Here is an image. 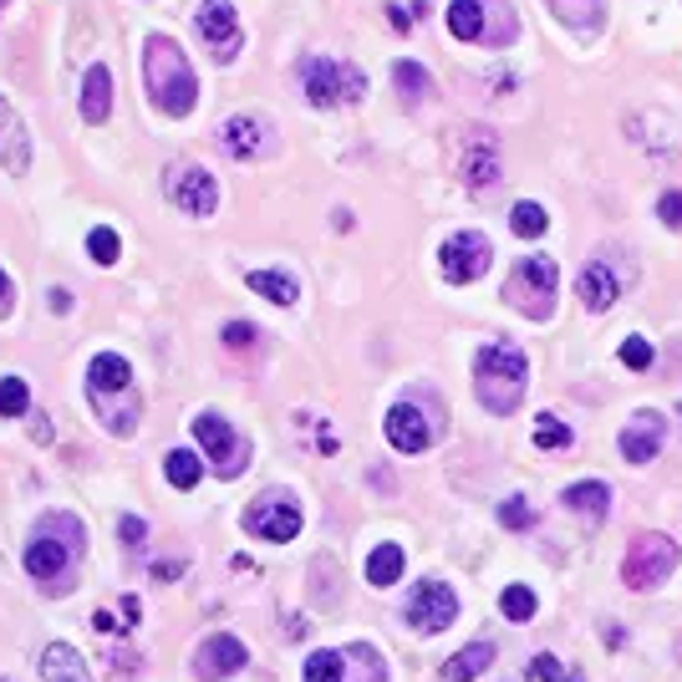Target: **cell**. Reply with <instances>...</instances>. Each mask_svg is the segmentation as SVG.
<instances>
[{"mask_svg": "<svg viewBox=\"0 0 682 682\" xmlns=\"http://www.w3.org/2000/svg\"><path fill=\"white\" fill-rule=\"evenodd\" d=\"M565 504L576 514H586V520H601L606 504H611V489L601 484V479H590V484H571L565 489Z\"/></svg>", "mask_w": 682, "mask_h": 682, "instance_id": "27", "label": "cell"}, {"mask_svg": "<svg viewBox=\"0 0 682 682\" xmlns=\"http://www.w3.org/2000/svg\"><path fill=\"white\" fill-rule=\"evenodd\" d=\"M494 662V647L489 642H473V647H463V652H454L444 662V682H473L479 672Z\"/></svg>", "mask_w": 682, "mask_h": 682, "instance_id": "23", "label": "cell"}, {"mask_svg": "<svg viewBox=\"0 0 682 682\" xmlns=\"http://www.w3.org/2000/svg\"><path fill=\"white\" fill-rule=\"evenodd\" d=\"M249 290L255 296H265V301H276V306H296L301 301V286L286 276V270H249Z\"/></svg>", "mask_w": 682, "mask_h": 682, "instance_id": "24", "label": "cell"}, {"mask_svg": "<svg viewBox=\"0 0 682 682\" xmlns=\"http://www.w3.org/2000/svg\"><path fill=\"white\" fill-rule=\"evenodd\" d=\"M0 6H6V0H0Z\"/></svg>", "mask_w": 682, "mask_h": 682, "instance_id": "49", "label": "cell"}, {"mask_svg": "<svg viewBox=\"0 0 682 682\" xmlns=\"http://www.w3.org/2000/svg\"><path fill=\"white\" fill-rule=\"evenodd\" d=\"M11 301V280H6V270H0V306Z\"/></svg>", "mask_w": 682, "mask_h": 682, "instance_id": "46", "label": "cell"}, {"mask_svg": "<svg viewBox=\"0 0 682 682\" xmlns=\"http://www.w3.org/2000/svg\"><path fill=\"white\" fill-rule=\"evenodd\" d=\"M31 407V387L21 377H6L0 382V418H21Z\"/></svg>", "mask_w": 682, "mask_h": 682, "instance_id": "30", "label": "cell"}, {"mask_svg": "<svg viewBox=\"0 0 682 682\" xmlns=\"http://www.w3.org/2000/svg\"><path fill=\"white\" fill-rule=\"evenodd\" d=\"M657 214H662V224L682 230V194H662V199H657Z\"/></svg>", "mask_w": 682, "mask_h": 682, "instance_id": "40", "label": "cell"}, {"mask_svg": "<svg viewBox=\"0 0 682 682\" xmlns=\"http://www.w3.org/2000/svg\"><path fill=\"white\" fill-rule=\"evenodd\" d=\"M514 235H525V239H535V235H545V210H540V204H514Z\"/></svg>", "mask_w": 682, "mask_h": 682, "instance_id": "34", "label": "cell"}, {"mask_svg": "<svg viewBox=\"0 0 682 682\" xmlns=\"http://www.w3.org/2000/svg\"><path fill=\"white\" fill-rule=\"evenodd\" d=\"M93 627H97V631H122L118 621H113V611H93Z\"/></svg>", "mask_w": 682, "mask_h": 682, "instance_id": "44", "label": "cell"}, {"mask_svg": "<svg viewBox=\"0 0 682 682\" xmlns=\"http://www.w3.org/2000/svg\"><path fill=\"white\" fill-rule=\"evenodd\" d=\"M499 525L504 530H530L535 525V510H530V499H504V504H499Z\"/></svg>", "mask_w": 682, "mask_h": 682, "instance_id": "35", "label": "cell"}, {"mask_svg": "<svg viewBox=\"0 0 682 682\" xmlns=\"http://www.w3.org/2000/svg\"><path fill=\"white\" fill-rule=\"evenodd\" d=\"M245 530L249 535H260V540H270V545H286V540L301 535V499L286 494V489H270V494L249 499Z\"/></svg>", "mask_w": 682, "mask_h": 682, "instance_id": "6", "label": "cell"}, {"mask_svg": "<svg viewBox=\"0 0 682 682\" xmlns=\"http://www.w3.org/2000/svg\"><path fill=\"white\" fill-rule=\"evenodd\" d=\"M163 473H169L173 489H194L199 473H204V463H199V454H189V448H173L169 459H163Z\"/></svg>", "mask_w": 682, "mask_h": 682, "instance_id": "29", "label": "cell"}, {"mask_svg": "<svg viewBox=\"0 0 682 682\" xmlns=\"http://www.w3.org/2000/svg\"><path fill=\"white\" fill-rule=\"evenodd\" d=\"M535 444L540 448H571V428H565L561 418H551V413H540L535 418Z\"/></svg>", "mask_w": 682, "mask_h": 682, "instance_id": "33", "label": "cell"}, {"mask_svg": "<svg viewBox=\"0 0 682 682\" xmlns=\"http://www.w3.org/2000/svg\"><path fill=\"white\" fill-rule=\"evenodd\" d=\"M678 413H682V407H678Z\"/></svg>", "mask_w": 682, "mask_h": 682, "instance_id": "50", "label": "cell"}, {"mask_svg": "<svg viewBox=\"0 0 682 682\" xmlns=\"http://www.w3.org/2000/svg\"><path fill=\"white\" fill-rule=\"evenodd\" d=\"M249 662V652H245V642L239 637H230V631H214L210 642L199 647V657H194V672L204 682H220V678H235L239 668Z\"/></svg>", "mask_w": 682, "mask_h": 682, "instance_id": "15", "label": "cell"}, {"mask_svg": "<svg viewBox=\"0 0 682 682\" xmlns=\"http://www.w3.org/2000/svg\"><path fill=\"white\" fill-rule=\"evenodd\" d=\"M499 606H504V617H510V621H530V617H535V590H530V586H504Z\"/></svg>", "mask_w": 682, "mask_h": 682, "instance_id": "32", "label": "cell"}, {"mask_svg": "<svg viewBox=\"0 0 682 682\" xmlns=\"http://www.w3.org/2000/svg\"><path fill=\"white\" fill-rule=\"evenodd\" d=\"M678 662H682V642H678Z\"/></svg>", "mask_w": 682, "mask_h": 682, "instance_id": "47", "label": "cell"}, {"mask_svg": "<svg viewBox=\"0 0 682 682\" xmlns=\"http://www.w3.org/2000/svg\"><path fill=\"white\" fill-rule=\"evenodd\" d=\"M194 438H199V448H204V454L214 459L220 479H239V473H245L249 444L220 418V413H199V418H194Z\"/></svg>", "mask_w": 682, "mask_h": 682, "instance_id": "8", "label": "cell"}, {"mask_svg": "<svg viewBox=\"0 0 682 682\" xmlns=\"http://www.w3.org/2000/svg\"><path fill=\"white\" fill-rule=\"evenodd\" d=\"M122 617H128V627H138V617H143V606H138V596H122Z\"/></svg>", "mask_w": 682, "mask_h": 682, "instance_id": "42", "label": "cell"}, {"mask_svg": "<svg viewBox=\"0 0 682 682\" xmlns=\"http://www.w3.org/2000/svg\"><path fill=\"white\" fill-rule=\"evenodd\" d=\"M173 576H184V561H163V565H158V580H173Z\"/></svg>", "mask_w": 682, "mask_h": 682, "instance_id": "43", "label": "cell"}, {"mask_svg": "<svg viewBox=\"0 0 682 682\" xmlns=\"http://www.w3.org/2000/svg\"><path fill=\"white\" fill-rule=\"evenodd\" d=\"M454 617H459V596L444 586V580H423V586H413V596H407V621L418 631H448L454 627Z\"/></svg>", "mask_w": 682, "mask_h": 682, "instance_id": "12", "label": "cell"}, {"mask_svg": "<svg viewBox=\"0 0 682 682\" xmlns=\"http://www.w3.org/2000/svg\"><path fill=\"white\" fill-rule=\"evenodd\" d=\"M448 31L459 41H484V0H454L448 6Z\"/></svg>", "mask_w": 682, "mask_h": 682, "instance_id": "26", "label": "cell"}, {"mask_svg": "<svg viewBox=\"0 0 682 682\" xmlns=\"http://www.w3.org/2000/svg\"><path fill=\"white\" fill-rule=\"evenodd\" d=\"M87 393H93V407H103V418L113 413V403H138L128 356H118V352L93 356V367H87Z\"/></svg>", "mask_w": 682, "mask_h": 682, "instance_id": "10", "label": "cell"}, {"mask_svg": "<svg viewBox=\"0 0 682 682\" xmlns=\"http://www.w3.org/2000/svg\"><path fill=\"white\" fill-rule=\"evenodd\" d=\"M397 576H403V545H377L367 555V580L372 586H393Z\"/></svg>", "mask_w": 682, "mask_h": 682, "instance_id": "28", "label": "cell"}, {"mask_svg": "<svg viewBox=\"0 0 682 682\" xmlns=\"http://www.w3.org/2000/svg\"><path fill=\"white\" fill-rule=\"evenodd\" d=\"M0 682H11V678H0Z\"/></svg>", "mask_w": 682, "mask_h": 682, "instance_id": "48", "label": "cell"}, {"mask_svg": "<svg viewBox=\"0 0 682 682\" xmlns=\"http://www.w3.org/2000/svg\"><path fill=\"white\" fill-rule=\"evenodd\" d=\"M387 15H393V31H413V11H397V6H393Z\"/></svg>", "mask_w": 682, "mask_h": 682, "instance_id": "45", "label": "cell"}, {"mask_svg": "<svg viewBox=\"0 0 682 682\" xmlns=\"http://www.w3.org/2000/svg\"><path fill=\"white\" fill-rule=\"evenodd\" d=\"M265 132H270V128H265L260 118H249V113H245V118H230V122H224V128H220V143H224V153H230V158H239V163H245V158L260 153Z\"/></svg>", "mask_w": 682, "mask_h": 682, "instance_id": "20", "label": "cell"}, {"mask_svg": "<svg viewBox=\"0 0 682 682\" xmlns=\"http://www.w3.org/2000/svg\"><path fill=\"white\" fill-rule=\"evenodd\" d=\"M87 249H93L97 265H113V260H118V235H113L107 224H97L93 235H87Z\"/></svg>", "mask_w": 682, "mask_h": 682, "instance_id": "36", "label": "cell"}, {"mask_svg": "<svg viewBox=\"0 0 682 682\" xmlns=\"http://www.w3.org/2000/svg\"><path fill=\"white\" fill-rule=\"evenodd\" d=\"M224 341H230V347H235V352H245V347H255V327H245V321H230V327H224Z\"/></svg>", "mask_w": 682, "mask_h": 682, "instance_id": "39", "label": "cell"}, {"mask_svg": "<svg viewBox=\"0 0 682 682\" xmlns=\"http://www.w3.org/2000/svg\"><path fill=\"white\" fill-rule=\"evenodd\" d=\"M672 565H678V545H672L668 535H642L637 545H631L621 576H627L631 590H652L672 576Z\"/></svg>", "mask_w": 682, "mask_h": 682, "instance_id": "9", "label": "cell"}, {"mask_svg": "<svg viewBox=\"0 0 682 682\" xmlns=\"http://www.w3.org/2000/svg\"><path fill=\"white\" fill-rule=\"evenodd\" d=\"M525 377H530L525 352L510 347V341H494V347H484V352L473 356V393H479V403H484L494 418H510L514 407H520Z\"/></svg>", "mask_w": 682, "mask_h": 682, "instance_id": "2", "label": "cell"}, {"mask_svg": "<svg viewBox=\"0 0 682 682\" xmlns=\"http://www.w3.org/2000/svg\"><path fill=\"white\" fill-rule=\"evenodd\" d=\"M576 296H580V306H586V311H611V306H617V296H621L617 270H611L606 260H590L586 270L576 276Z\"/></svg>", "mask_w": 682, "mask_h": 682, "instance_id": "19", "label": "cell"}, {"mask_svg": "<svg viewBox=\"0 0 682 682\" xmlns=\"http://www.w3.org/2000/svg\"><path fill=\"white\" fill-rule=\"evenodd\" d=\"M0 169L21 179L31 169V138H26V122L15 118V107L0 97Z\"/></svg>", "mask_w": 682, "mask_h": 682, "instance_id": "16", "label": "cell"}, {"mask_svg": "<svg viewBox=\"0 0 682 682\" xmlns=\"http://www.w3.org/2000/svg\"><path fill=\"white\" fill-rule=\"evenodd\" d=\"M82 545H87V530L77 525V514H41L36 535H31L26 545V571L36 580H66V571H72V561L82 555Z\"/></svg>", "mask_w": 682, "mask_h": 682, "instance_id": "3", "label": "cell"}, {"mask_svg": "<svg viewBox=\"0 0 682 682\" xmlns=\"http://www.w3.org/2000/svg\"><path fill=\"white\" fill-rule=\"evenodd\" d=\"M382 428H387V444H393L397 454H423V448L434 444V428H428V418H423L413 403H397Z\"/></svg>", "mask_w": 682, "mask_h": 682, "instance_id": "17", "label": "cell"}, {"mask_svg": "<svg viewBox=\"0 0 682 682\" xmlns=\"http://www.w3.org/2000/svg\"><path fill=\"white\" fill-rule=\"evenodd\" d=\"M555 286H561V270L551 255H525L504 280V301H514L530 321H545L555 311Z\"/></svg>", "mask_w": 682, "mask_h": 682, "instance_id": "5", "label": "cell"}, {"mask_svg": "<svg viewBox=\"0 0 682 682\" xmlns=\"http://www.w3.org/2000/svg\"><path fill=\"white\" fill-rule=\"evenodd\" d=\"M621 362H627V367H637V372L652 367V341H647V337H627V341H621Z\"/></svg>", "mask_w": 682, "mask_h": 682, "instance_id": "38", "label": "cell"}, {"mask_svg": "<svg viewBox=\"0 0 682 682\" xmlns=\"http://www.w3.org/2000/svg\"><path fill=\"white\" fill-rule=\"evenodd\" d=\"M530 682H580V678H571V672L555 662V657H545L540 652L535 662H530Z\"/></svg>", "mask_w": 682, "mask_h": 682, "instance_id": "37", "label": "cell"}, {"mask_svg": "<svg viewBox=\"0 0 682 682\" xmlns=\"http://www.w3.org/2000/svg\"><path fill=\"white\" fill-rule=\"evenodd\" d=\"M41 678L46 682H93L87 678V662L77 657V647H66V642L41 652Z\"/></svg>", "mask_w": 682, "mask_h": 682, "instance_id": "22", "label": "cell"}, {"mask_svg": "<svg viewBox=\"0 0 682 682\" xmlns=\"http://www.w3.org/2000/svg\"><path fill=\"white\" fill-rule=\"evenodd\" d=\"M662 438H668V418L662 413H637L627 423V434H621V454H627V463H652Z\"/></svg>", "mask_w": 682, "mask_h": 682, "instance_id": "18", "label": "cell"}, {"mask_svg": "<svg viewBox=\"0 0 682 682\" xmlns=\"http://www.w3.org/2000/svg\"><path fill=\"white\" fill-rule=\"evenodd\" d=\"M301 87H306V97H311V107H341V103H362V97H367L362 66L337 62V56H306Z\"/></svg>", "mask_w": 682, "mask_h": 682, "instance_id": "4", "label": "cell"}, {"mask_svg": "<svg viewBox=\"0 0 682 682\" xmlns=\"http://www.w3.org/2000/svg\"><path fill=\"white\" fill-rule=\"evenodd\" d=\"M143 82H148V97L158 103V113H169V118H189L194 113L199 82L179 41H169V36L143 41Z\"/></svg>", "mask_w": 682, "mask_h": 682, "instance_id": "1", "label": "cell"}, {"mask_svg": "<svg viewBox=\"0 0 682 682\" xmlns=\"http://www.w3.org/2000/svg\"><path fill=\"white\" fill-rule=\"evenodd\" d=\"M118 535H122V540H128V545H143L148 525H143V520H132V514H122V525H118Z\"/></svg>", "mask_w": 682, "mask_h": 682, "instance_id": "41", "label": "cell"}, {"mask_svg": "<svg viewBox=\"0 0 682 682\" xmlns=\"http://www.w3.org/2000/svg\"><path fill=\"white\" fill-rule=\"evenodd\" d=\"M163 194H169V204H179L189 220H210V214L220 210V184H214L199 163H173V169L163 173Z\"/></svg>", "mask_w": 682, "mask_h": 682, "instance_id": "7", "label": "cell"}, {"mask_svg": "<svg viewBox=\"0 0 682 682\" xmlns=\"http://www.w3.org/2000/svg\"><path fill=\"white\" fill-rule=\"evenodd\" d=\"M438 260H444V280H454V286H473V280L489 270L494 249H489V239L479 235V230H463V235H454L444 249H438Z\"/></svg>", "mask_w": 682, "mask_h": 682, "instance_id": "11", "label": "cell"}, {"mask_svg": "<svg viewBox=\"0 0 682 682\" xmlns=\"http://www.w3.org/2000/svg\"><path fill=\"white\" fill-rule=\"evenodd\" d=\"M199 36H204V46H210L220 62H230V56L239 52L235 6H230V0H204V6H199Z\"/></svg>", "mask_w": 682, "mask_h": 682, "instance_id": "13", "label": "cell"}, {"mask_svg": "<svg viewBox=\"0 0 682 682\" xmlns=\"http://www.w3.org/2000/svg\"><path fill=\"white\" fill-rule=\"evenodd\" d=\"M347 668H341V682H387V668L372 647H341Z\"/></svg>", "mask_w": 682, "mask_h": 682, "instance_id": "25", "label": "cell"}, {"mask_svg": "<svg viewBox=\"0 0 682 682\" xmlns=\"http://www.w3.org/2000/svg\"><path fill=\"white\" fill-rule=\"evenodd\" d=\"M107 113H113V72L97 62V66H87V77H82V118L107 122Z\"/></svg>", "mask_w": 682, "mask_h": 682, "instance_id": "21", "label": "cell"}, {"mask_svg": "<svg viewBox=\"0 0 682 682\" xmlns=\"http://www.w3.org/2000/svg\"><path fill=\"white\" fill-rule=\"evenodd\" d=\"M459 173H463V184H469V189H489L499 179V143H494V132H489V128H469Z\"/></svg>", "mask_w": 682, "mask_h": 682, "instance_id": "14", "label": "cell"}, {"mask_svg": "<svg viewBox=\"0 0 682 682\" xmlns=\"http://www.w3.org/2000/svg\"><path fill=\"white\" fill-rule=\"evenodd\" d=\"M393 77H397V87H403L407 97H434V77H428L418 62H397Z\"/></svg>", "mask_w": 682, "mask_h": 682, "instance_id": "31", "label": "cell"}]
</instances>
